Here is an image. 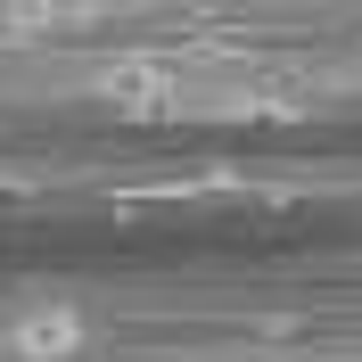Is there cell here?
Masks as SVG:
<instances>
[{
    "mask_svg": "<svg viewBox=\"0 0 362 362\" xmlns=\"http://www.w3.org/2000/svg\"><path fill=\"white\" fill-rule=\"evenodd\" d=\"M8 346H17L25 362H66L74 346H83V321H74L66 305H33L17 329H8Z\"/></svg>",
    "mask_w": 362,
    "mask_h": 362,
    "instance_id": "obj_2",
    "label": "cell"
},
{
    "mask_svg": "<svg viewBox=\"0 0 362 362\" xmlns=\"http://www.w3.org/2000/svg\"><path fill=\"white\" fill-rule=\"evenodd\" d=\"M99 99H115L124 115H165L181 99V74L157 66V58H115V66L99 74Z\"/></svg>",
    "mask_w": 362,
    "mask_h": 362,
    "instance_id": "obj_1",
    "label": "cell"
}]
</instances>
